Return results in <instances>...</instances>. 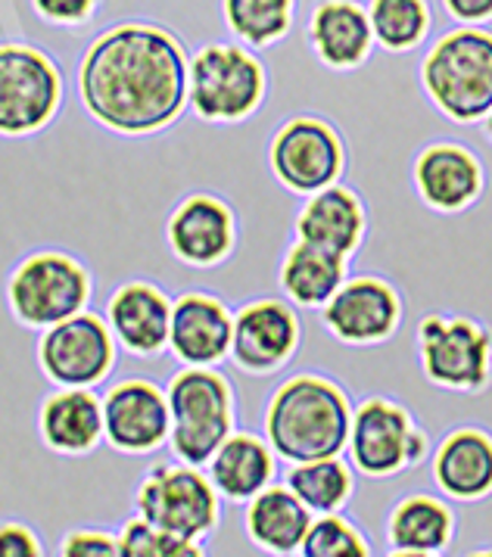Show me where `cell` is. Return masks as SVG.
<instances>
[{"label": "cell", "instance_id": "obj_10", "mask_svg": "<svg viewBox=\"0 0 492 557\" xmlns=\"http://www.w3.org/2000/svg\"><path fill=\"white\" fill-rule=\"evenodd\" d=\"M60 103V75L41 50L0 47V134L45 128Z\"/></svg>", "mask_w": 492, "mask_h": 557}, {"label": "cell", "instance_id": "obj_38", "mask_svg": "<svg viewBox=\"0 0 492 557\" xmlns=\"http://www.w3.org/2000/svg\"><path fill=\"white\" fill-rule=\"evenodd\" d=\"M487 134L492 137V110H490V115H487Z\"/></svg>", "mask_w": 492, "mask_h": 557}, {"label": "cell", "instance_id": "obj_23", "mask_svg": "<svg viewBox=\"0 0 492 557\" xmlns=\"http://www.w3.org/2000/svg\"><path fill=\"white\" fill-rule=\"evenodd\" d=\"M209 483L216 486L219 498H227L234 505L256 498L259 492L271 486L274 480V451L266 440L253 433H231L219 451L209 458Z\"/></svg>", "mask_w": 492, "mask_h": 557}, {"label": "cell", "instance_id": "obj_30", "mask_svg": "<svg viewBox=\"0 0 492 557\" xmlns=\"http://www.w3.org/2000/svg\"><path fill=\"white\" fill-rule=\"evenodd\" d=\"M293 0H224V20L231 32L253 47L278 41L291 28Z\"/></svg>", "mask_w": 492, "mask_h": 557}, {"label": "cell", "instance_id": "obj_17", "mask_svg": "<svg viewBox=\"0 0 492 557\" xmlns=\"http://www.w3.org/2000/svg\"><path fill=\"white\" fill-rule=\"evenodd\" d=\"M234 318L224 302L206 293H187L172 306L169 346L172 356L194 368H209L224 356H231Z\"/></svg>", "mask_w": 492, "mask_h": 557}, {"label": "cell", "instance_id": "obj_13", "mask_svg": "<svg viewBox=\"0 0 492 557\" xmlns=\"http://www.w3.org/2000/svg\"><path fill=\"white\" fill-rule=\"evenodd\" d=\"M112 346L110 327L97 314H72L47 327L38 346V361L50 383L57 386H94L110 374Z\"/></svg>", "mask_w": 492, "mask_h": 557}, {"label": "cell", "instance_id": "obj_20", "mask_svg": "<svg viewBox=\"0 0 492 557\" xmlns=\"http://www.w3.org/2000/svg\"><path fill=\"white\" fill-rule=\"evenodd\" d=\"M107 314H110L115 339L132 356H157L169 343L172 302L165 293L147 281H132L112 293Z\"/></svg>", "mask_w": 492, "mask_h": 557}, {"label": "cell", "instance_id": "obj_4", "mask_svg": "<svg viewBox=\"0 0 492 557\" xmlns=\"http://www.w3.org/2000/svg\"><path fill=\"white\" fill-rule=\"evenodd\" d=\"M430 100L452 122H480L492 110V35L458 28L440 38L421 69Z\"/></svg>", "mask_w": 492, "mask_h": 557}, {"label": "cell", "instance_id": "obj_33", "mask_svg": "<svg viewBox=\"0 0 492 557\" xmlns=\"http://www.w3.org/2000/svg\"><path fill=\"white\" fill-rule=\"evenodd\" d=\"M57 557H119V535L97 527L69 530L60 542Z\"/></svg>", "mask_w": 492, "mask_h": 557}, {"label": "cell", "instance_id": "obj_14", "mask_svg": "<svg viewBox=\"0 0 492 557\" xmlns=\"http://www.w3.org/2000/svg\"><path fill=\"white\" fill-rule=\"evenodd\" d=\"M403 321V302L381 277H353L324 306L328 331L349 346H374L396 334Z\"/></svg>", "mask_w": 492, "mask_h": 557}, {"label": "cell", "instance_id": "obj_29", "mask_svg": "<svg viewBox=\"0 0 492 557\" xmlns=\"http://www.w3.org/2000/svg\"><path fill=\"white\" fill-rule=\"evenodd\" d=\"M368 23L386 50H411L427 35L430 13L425 0H371Z\"/></svg>", "mask_w": 492, "mask_h": 557}, {"label": "cell", "instance_id": "obj_2", "mask_svg": "<svg viewBox=\"0 0 492 557\" xmlns=\"http://www.w3.org/2000/svg\"><path fill=\"white\" fill-rule=\"evenodd\" d=\"M353 408L346 393L318 374L284 380L266 408V443L291 465L340 458L349 443Z\"/></svg>", "mask_w": 492, "mask_h": 557}, {"label": "cell", "instance_id": "obj_12", "mask_svg": "<svg viewBox=\"0 0 492 557\" xmlns=\"http://www.w3.org/2000/svg\"><path fill=\"white\" fill-rule=\"evenodd\" d=\"M271 169L293 194H318L343 172V144L336 132L312 115L291 119L271 140Z\"/></svg>", "mask_w": 492, "mask_h": 557}, {"label": "cell", "instance_id": "obj_11", "mask_svg": "<svg viewBox=\"0 0 492 557\" xmlns=\"http://www.w3.org/2000/svg\"><path fill=\"white\" fill-rule=\"evenodd\" d=\"M103 443L119 455H150L169 443V399L153 380L125 377L100 399Z\"/></svg>", "mask_w": 492, "mask_h": 557}, {"label": "cell", "instance_id": "obj_15", "mask_svg": "<svg viewBox=\"0 0 492 557\" xmlns=\"http://www.w3.org/2000/svg\"><path fill=\"white\" fill-rule=\"evenodd\" d=\"M299 343V321L287 302L256 299L234 318L231 356L249 374L278 371Z\"/></svg>", "mask_w": 492, "mask_h": 557}, {"label": "cell", "instance_id": "obj_9", "mask_svg": "<svg viewBox=\"0 0 492 557\" xmlns=\"http://www.w3.org/2000/svg\"><path fill=\"white\" fill-rule=\"evenodd\" d=\"M346 448L358 473L381 480L418 465L427 455V436L396 401L368 399L353 411Z\"/></svg>", "mask_w": 492, "mask_h": 557}, {"label": "cell", "instance_id": "obj_32", "mask_svg": "<svg viewBox=\"0 0 492 557\" xmlns=\"http://www.w3.org/2000/svg\"><path fill=\"white\" fill-rule=\"evenodd\" d=\"M303 557H371L365 535L340 513H321L312 520L309 533L299 545Z\"/></svg>", "mask_w": 492, "mask_h": 557}, {"label": "cell", "instance_id": "obj_6", "mask_svg": "<svg viewBox=\"0 0 492 557\" xmlns=\"http://www.w3.org/2000/svg\"><path fill=\"white\" fill-rule=\"evenodd\" d=\"M266 72L244 47L209 45L187 66V100L209 122H241L262 103Z\"/></svg>", "mask_w": 492, "mask_h": 557}, {"label": "cell", "instance_id": "obj_5", "mask_svg": "<svg viewBox=\"0 0 492 557\" xmlns=\"http://www.w3.org/2000/svg\"><path fill=\"white\" fill-rule=\"evenodd\" d=\"M135 511L165 533L200 542L219 523V492L202 468L159 461L137 486Z\"/></svg>", "mask_w": 492, "mask_h": 557}, {"label": "cell", "instance_id": "obj_35", "mask_svg": "<svg viewBox=\"0 0 492 557\" xmlns=\"http://www.w3.org/2000/svg\"><path fill=\"white\" fill-rule=\"evenodd\" d=\"M32 3L45 20L60 25L85 23L94 10V0H32Z\"/></svg>", "mask_w": 492, "mask_h": 557}, {"label": "cell", "instance_id": "obj_39", "mask_svg": "<svg viewBox=\"0 0 492 557\" xmlns=\"http://www.w3.org/2000/svg\"><path fill=\"white\" fill-rule=\"evenodd\" d=\"M470 557H492V552H473Z\"/></svg>", "mask_w": 492, "mask_h": 557}, {"label": "cell", "instance_id": "obj_24", "mask_svg": "<svg viewBox=\"0 0 492 557\" xmlns=\"http://www.w3.org/2000/svg\"><path fill=\"white\" fill-rule=\"evenodd\" d=\"M312 527V511L287 486H266L246 502V535L256 548L278 557L299 552Z\"/></svg>", "mask_w": 492, "mask_h": 557}, {"label": "cell", "instance_id": "obj_31", "mask_svg": "<svg viewBox=\"0 0 492 557\" xmlns=\"http://www.w3.org/2000/svg\"><path fill=\"white\" fill-rule=\"evenodd\" d=\"M119 557H206L200 542L184 535L165 533L153 523L132 517L119 530Z\"/></svg>", "mask_w": 492, "mask_h": 557}, {"label": "cell", "instance_id": "obj_27", "mask_svg": "<svg viewBox=\"0 0 492 557\" xmlns=\"http://www.w3.org/2000/svg\"><path fill=\"white\" fill-rule=\"evenodd\" d=\"M452 530L455 520L452 511L440 498L430 495H408L403 498L386 523L390 533V545L393 548H405V552H443L452 542Z\"/></svg>", "mask_w": 492, "mask_h": 557}, {"label": "cell", "instance_id": "obj_34", "mask_svg": "<svg viewBox=\"0 0 492 557\" xmlns=\"http://www.w3.org/2000/svg\"><path fill=\"white\" fill-rule=\"evenodd\" d=\"M0 557H45V545L32 527L20 520L0 523Z\"/></svg>", "mask_w": 492, "mask_h": 557}, {"label": "cell", "instance_id": "obj_18", "mask_svg": "<svg viewBox=\"0 0 492 557\" xmlns=\"http://www.w3.org/2000/svg\"><path fill=\"white\" fill-rule=\"evenodd\" d=\"M41 443L57 455H90L103 443V408L85 386H60L38 411Z\"/></svg>", "mask_w": 492, "mask_h": 557}, {"label": "cell", "instance_id": "obj_36", "mask_svg": "<svg viewBox=\"0 0 492 557\" xmlns=\"http://www.w3.org/2000/svg\"><path fill=\"white\" fill-rule=\"evenodd\" d=\"M443 3L462 23H483L492 16V0H443Z\"/></svg>", "mask_w": 492, "mask_h": 557}, {"label": "cell", "instance_id": "obj_37", "mask_svg": "<svg viewBox=\"0 0 492 557\" xmlns=\"http://www.w3.org/2000/svg\"><path fill=\"white\" fill-rule=\"evenodd\" d=\"M390 557H440V555H433V552H405V548H396Z\"/></svg>", "mask_w": 492, "mask_h": 557}, {"label": "cell", "instance_id": "obj_22", "mask_svg": "<svg viewBox=\"0 0 492 557\" xmlns=\"http://www.w3.org/2000/svg\"><path fill=\"white\" fill-rule=\"evenodd\" d=\"M296 237L303 244L331 249L336 256H349L365 237L361 200L349 187H340V184L318 190L296 219Z\"/></svg>", "mask_w": 492, "mask_h": 557}, {"label": "cell", "instance_id": "obj_21", "mask_svg": "<svg viewBox=\"0 0 492 557\" xmlns=\"http://www.w3.org/2000/svg\"><path fill=\"white\" fill-rule=\"evenodd\" d=\"M436 486L448 498L477 502L492 492V436L477 426H458L436 448Z\"/></svg>", "mask_w": 492, "mask_h": 557}, {"label": "cell", "instance_id": "obj_3", "mask_svg": "<svg viewBox=\"0 0 492 557\" xmlns=\"http://www.w3.org/2000/svg\"><path fill=\"white\" fill-rule=\"evenodd\" d=\"M169 448L175 461L190 468H206L224 440L234 433V396L222 374L209 368L187 364L179 371L169 389Z\"/></svg>", "mask_w": 492, "mask_h": 557}, {"label": "cell", "instance_id": "obj_26", "mask_svg": "<svg viewBox=\"0 0 492 557\" xmlns=\"http://www.w3.org/2000/svg\"><path fill=\"white\" fill-rule=\"evenodd\" d=\"M346 281V256L296 240L281 265V287L296 306H328Z\"/></svg>", "mask_w": 492, "mask_h": 557}, {"label": "cell", "instance_id": "obj_19", "mask_svg": "<svg viewBox=\"0 0 492 557\" xmlns=\"http://www.w3.org/2000/svg\"><path fill=\"white\" fill-rule=\"evenodd\" d=\"M169 244L187 265H216L234 246V215L222 200L194 194L172 212Z\"/></svg>", "mask_w": 492, "mask_h": 557}, {"label": "cell", "instance_id": "obj_28", "mask_svg": "<svg viewBox=\"0 0 492 557\" xmlns=\"http://www.w3.org/2000/svg\"><path fill=\"white\" fill-rule=\"evenodd\" d=\"M287 490L312 513H336L353 495V473L340 458L293 465Z\"/></svg>", "mask_w": 492, "mask_h": 557}, {"label": "cell", "instance_id": "obj_1", "mask_svg": "<svg viewBox=\"0 0 492 557\" xmlns=\"http://www.w3.org/2000/svg\"><path fill=\"white\" fill-rule=\"evenodd\" d=\"M78 94L85 110L112 132L165 128L187 100L184 50L157 25H115L88 47Z\"/></svg>", "mask_w": 492, "mask_h": 557}, {"label": "cell", "instance_id": "obj_7", "mask_svg": "<svg viewBox=\"0 0 492 557\" xmlns=\"http://www.w3.org/2000/svg\"><path fill=\"white\" fill-rule=\"evenodd\" d=\"M10 309L28 327H53L85 309L90 277L66 252H32L10 277Z\"/></svg>", "mask_w": 492, "mask_h": 557}, {"label": "cell", "instance_id": "obj_16", "mask_svg": "<svg viewBox=\"0 0 492 557\" xmlns=\"http://www.w3.org/2000/svg\"><path fill=\"white\" fill-rule=\"evenodd\" d=\"M483 165L458 144H433L415 159L418 197L436 212H462L483 194Z\"/></svg>", "mask_w": 492, "mask_h": 557}, {"label": "cell", "instance_id": "obj_25", "mask_svg": "<svg viewBox=\"0 0 492 557\" xmlns=\"http://www.w3.org/2000/svg\"><path fill=\"white\" fill-rule=\"evenodd\" d=\"M318 57L334 69L358 66L371 50L368 13L353 0H324L318 3L309 25Z\"/></svg>", "mask_w": 492, "mask_h": 557}, {"label": "cell", "instance_id": "obj_8", "mask_svg": "<svg viewBox=\"0 0 492 557\" xmlns=\"http://www.w3.org/2000/svg\"><path fill=\"white\" fill-rule=\"evenodd\" d=\"M421 368L430 383L473 393L490 383L492 334L470 318H443L427 314L418 324Z\"/></svg>", "mask_w": 492, "mask_h": 557}]
</instances>
